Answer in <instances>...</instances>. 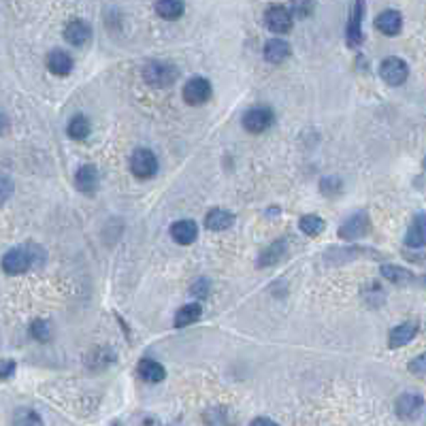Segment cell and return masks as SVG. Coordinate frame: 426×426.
Returning a JSON list of instances; mask_svg holds the SVG:
<instances>
[{
  "label": "cell",
  "instance_id": "1",
  "mask_svg": "<svg viewBox=\"0 0 426 426\" xmlns=\"http://www.w3.org/2000/svg\"><path fill=\"white\" fill-rule=\"evenodd\" d=\"M143 77L154 87H169L173 81H177L179 70L169 62H149L143 70Z\"/></svg>",
  "mask_w": 426,
  "mask_h": 426
},
{
  "label": "cell",
  "instance_id": "2",
  "mask_svg": "<svg viewBox=\"0 0 426 426\" xmlns=\"http://www.w3.org/2000/svg\"><path fill=\"white\" fill-rule=\"evenodd\" d=\"M410 75V68H408V62L397 58V55H390L386 60H382L380 64V77L388 83V85H401L405 83Z\"/></svg>",
  "mask_w": 426,
  "mask_h": 426
},
{
  "label": "cell",
  "instance_id": "3",
  "mask_svg": "<svg viewBox=\"0 0 426 426\" xmlns=\"http://www.w3.org/2000/svg\"><path fill=\"white\" fill-rule=\"evenodd\" d=\"M130 169L132 175L139 179H151L158 171V160L154 156V151L149 149H137L130 158Z\"/></svg>",
  "mask_w": 426,
  "mask_h": 426
},
{
  "label": "cell",
  "instance_id": "4",
  "mask_svg": "<svg viewBox=\"0 0 426 426\" xmlns=\"http://www.w3.org/2000/svg\"><path fill=\"white\" fill-rule=\"evenodd\" d=\"M273 119L275 117H273L271 109H267V107H254V109H250L243 115V128L247 132H252V134H260V132H265V130L271 128Z\"/></svg>",
  "mask_w": 426,
  "mask_h": 426
},
{
  "label": "cell",
  "instance_id": "5",
  "mask_svg": "<svg viewBox=\"0 0 426 426\" xmlns=\"http://www.w3.org/2000/svg\"><path fill=\"white\" fill-rule=\"evenodd\" d=\"M183 98L188 105H205L211 98V83L205 77H192L186 85H183Z\"/></svg>",
  "mask_w": 426,
  "mask_h": 426
},
{
  "label": "cell",
  "instance_id": "6",
  "mask_svg": "<svg viewBox=\"0 0 426 426\" xmlns=\"http://www.w3.org/2000/svg\"><path fill=\"white\" fill-rule=\"evenodd\" d=\"M30 265H32V258L23 247H13L2 258V269L9 275H21L30 269Z\"/></svg>",
  "mask_w": 426,
  "mask_h": 426
},
{
  "label": "cell",
  "instance_id": "7",
  "mask_svg": "<svg viewBox=\"0 0 426 426\" xmlns=\"http://www.w3.org/2000/svg\"><path fill=\"white\" fill-rule=\"evenodd\" d=\"M265 23L271 32L286 34L292 30V13L286 6H271L265 15Z\"/></svg>",
  "mask_w": 426,
  "mask_h": 426
},
{
  "label": "cell",
  "instance_id": "8",
  "mask_svg": "<svg viewBox=\"0 0 426 426\" xmlns=\"http://www.w3.org/2000/svg\"><path fill=\"white\" fill-rule=\"evenodd\" d=\"M369 230V215L367 213H354L352 218L346 220V224L339 228V237L346 241H354L365 237Z\"/></svg>",
  "mask_w": 426,
  "mask_h": 426
},
{
  "label": "cell",
  "instance_id": "9",
  "mask_svg": "<svg viewBox=\"0 0 426 426\" xmlns=\"http://www.w3.org/2000/svg\"><path fill=\"white\" fill-rule=\"evenodd\" d=\"M363 2L352 4L350 21H348V45L350 47H361L363 45Z\"/></svg>",
  "mask_w": 426,
  "mask_h": 426
},
{
  "label": "cell",
  "instance_id": "10",
  "mask_svg": "<svg viewBox=\"0 0 426 426\" xmlns=\"http://www.w3.org/2000/svg\"><path fill=\"white\" fill-rule=\"evenodd\" d=\"M376 28L386 36H397L403 28V17L399 11H393V9L382 11L376 19Z\"/></svg>",
  "mask_w": 426,
  "mask_h": 426
},
{
  "label": "cell",
  "instance_id": "11",
  "mask_svg": "<svg viewBox=\"0 0 426 426\" xmlns=\"http://www.w3.org/2000/svg\"><path fill=\"white\" fill-rule=\"evenodd\" d=\"M90 36H92V30H90V26H87L85 21H81V19H73V21H68L66 28H64V38H66L70 45H75V47L85 45V43L90 41Z\"/></svg>",
  "mask_w": 426,
  "mask_h": 426
},
{
  "label": "cell",
  "instance_id": "12",
  "mask_svg": "<svg viewBox=\"0 0 426 426\" xmlns=\"http://www.w3.org/2000/svg\"><path fill=\"white\" fill-rule=\"evenodd\" d=\"M171 237L179 245H190L198 237V226L192 220H179L171 226Z\"/></svg>",
  "mask_w": 426,
  "mask_h": 426
},
{
  "label": "cell",
  "instance_id": "13",
  "mask_svg": "<svg viewBox=\"0 0 426 426\" xmlns=\"http://www.w3.org/2000/svg\"><path fill=\"white\" fill-rule=\"evenodd\" d=\"M422 399L418 395H403L399 401H397V414L399 418L403 420H416L422 412Z\"/></svg>",
  "mask_w": 426,
  "mask_h": 426
},
{
  "label": "cell",
  "instance_id": "14",
  "mask_svg": "<svg viewBox=\"0 0 426 426\" xmlns=\"http://www.w3.org/2000/svg\"><path fill=\"white\" fill-rule=\"evenodd\" d=\"M290 45L284 38H271L265 45V60L271 64H282L290 58Z\"/></svg>",
  "mask_w": 426,
  "mask_h": 426
},
{
  "label": "cell",
  "instance_id": "15",
  "mask_svg": "<svg viewBox=\"0 0 426 426\" xmlns=\"http://www.w3.org/2000/svg\"><path fill=\"white\" fill-rule=\"evenodd\" d=\"M47 68L58 77H66L73 70V58L62 49H53L47 55Z\"/></svg>",
  "mask_w": 426,
  "mask_h": 426
},
{
  "label": "cell",
  "instance_id": "16",
  "mask_svg": "<svg viewBox=\"0 0 426 426\" xmlns=\"http://www.w3.org/2000/svg\"><path fill=\"white\" fill-rule=\"evenodd\" d=\"M416 335H418V324H416V322H403V324H399L397 329L390 331V341H388V346H390V348H403V346H408Z\"/></svg>",
  "mask_w": 426,
  "mask_h": 426
},
{
  "label": "cell",
  "instance_id": "17",
  "mask_svg": "<svg viewBox=\"0 0 426 426\" xmlns=\"http://www.w3.org/2000/svg\"><path fill=\"white\" fill-rule=\"evenodd\" d=\"M233 222H235V215L226 209H211L205 215V226L213 233H222V230L230 228Z\"/></svg>",
  "mask_w": 426,
  "mask_h": 426
},
{
  "label": "cell",
  "instance_id": "18",
  "mask_svg": "<svg viewBox=\"0 0 426 426\" xmlns=\"http://www.w3.org/2000/svg\"><path fill=\"white\" fill-rule=\"evenodd\" d=\"M75 186H77L79 192H85V194L94 192L96 186H98V171H96L92 164L81 166V169L77 171V175H75Z\"/></svg>",
  "mask_w": 426,
  "mask_h": 426
},
{
  "label": "cell",
  "instance_id": "19",
  "mask_svg": "<svg viewBox=\"0 0 426 426\" xmlns=\"http://www.w3.org/2000/svg\"><path fill=\"white\" fill-rule=\"evenodd\" d=\"M139 378L143 382H147V384H158V382H162L166 378V371H164V367L160 363L145 358V361L139 363Z\"/></svg>",
  "mask_w": 426,
  "mask_h": 426
},
{
  "label": "cell",
  "instance_id": "20",
  "mask_svg": "<svg viewBox=\"0 0 426 426\" xmlns=\"http://www.w3.org/2000/svg\"><path fill=\"white\" fill-rule=\"evenodd\" d=\"M203 316V307L198 303H190V305H183L177 316H175V326L177 329H183V326H190V324H196Z\"/></svg>",
  "mask_w": 426,
  "mask_h": 426
},
{
  "label": "cell",
  "instance_id": "21",
  "mask_svg": "<svg viewBox=\"0 0 426 426\" xmlns=\"http://www.w3.org/2000/svg\"><path fill=\"white\" fill-rule=\"evenodd\" d=\"M183 9L186 4L181 0H160L156 2V13L162 17V19H179L183 15Z\"/></svg>",
  "mask_w": 426,
  "mask_h": 426
},
{
  "label": "cell",
  "instance_id": "22",
  "mask_svg": "<svg viewBox=\"0 0 426 426\" xmlns=\"http://www.w3.org/2000/svg\"><path fill=\"white\" fill-rule=\"evenodd\" d=\"M90 130H92V126H90V119H87L85 115H73L70 122H68V126H66L68 137H70V139H77V141L85 139V137L90 134Z\"/></svg>",
  "mask_w": 426,
  "mask_h": 426
},
{
  "label": "cell",
  "instance_id": "23",
  "mask_svg": "<svg viewBox=\"0 0 426 426\" xmlns=\"http://www.w3.org/2000/svg\"><path fill=\"white\" fill-rule=\"evenodd\" d=\"M382 275L390 282V284H399V286H405L410 282H414V273L403 269V267H393V265H386L382 267Z\"/></svg>",
  "mask_w": 426,
  "mask_h": 426
},
{
  "label": "cell",
  "instance_id": "24",
  "mask_svg": "<svg viewBox=\"0 0 426 426\" xmlns=\"http://www.w3.org/2000/svg\"><path fill=\"white\" fill-rule=\"evenodd\" d=\"M425 237H426L425 215L420 213V215H418V218L414 220V224L410 226L405 243H408L410 247H422V245H425Z\"/></svg>",
  "mask_w": 426,
  "mask_h": 426
},
{
  "label": "cell",
  "instance_id": "25",
  "mask_svg": "<svg viewBox=\"0 0 426 426\" xmlns=\"http://www.w3.org/2000/svg\"><path fill=\"white\" fill-rule=\"evenodd\" d=\"M284 254H286V245H284V241H277V243H273L267 252H262L258 265H260V267H271V265L279 262V258H282Z\"/></svg>",
  "mask_w": 426,
  "mask_h": 426
},
{
  "label": "cell",
  "instance_id": "26",
  "mask_svg": "<svg viewBox=\"0 0 426 426\" xmlns=\"http://www.w3.org/2000/svg\"><path fill=\"white\" fill-rule=\"evenodd\" d=\"M324 220L320 218V215H305V218H301V224H299V228L305 233V235H309V237H316V235H320L322 230H324Z\"/></svg>",
  "mask_w": 426,
  "mask_h": 426
},
{
  "label": "cell",
  "instance_id": "27",
  "mask_svg": "<svg viewBox=\"0 0 426 426\" xmlns=\"http://www.w3.org/2000/svg\"><path fill=\"white\" fill-rule=\"evenodd\" d=\"M15 426H43V422H41V416L36 412L23 410L15 416Z\"/></svg>",
  "mask_w": 426,
  "mask_h": 426
},
{
  "label": "cell",
  "instance_id": "28",
  "mask_svg": "<svg viewBox=\"0 0 426 426\" xmlns=\"http://www.w3.org/2000/svg\"><path fill=\"white\" fill-rule=\"evenodd\" d=\"M30 333H32V337L38 339V341H47V339H49V326H47L45 320H36V322H32Z\"/></svg>",
  "mask_w": 426,
  "mask_h": 426
},
{
  "label": "cell",
  "instance_id": "29",
  "mask_svg": "<svg viewBox=\"0 0 426 426\" xmlns=\"http://www.w3.org/2000/svg\"><path fill=\"white\" fill-rule=\"evenodd\" d=\"M11 194H13V181L6 175H0V203L9 201Z\"/></svg>",
  "mask_w": 426,
  "mask_h": 426
},
{
  "label": "cell",
  "instance_id": "30",
  "mask_svg": "<svg viewBox=\"0 0 426 426\" xmlns=\"http://www.w3.org/2000/svg\"><path fill=\"white\" fill-rule=\"evenodd\" d=\"M425 363H426L425 356H418L416 361L410 363V371H414V373H418V376H425Z\"/></svg>",
  "mask_w": 426,
  "mask_h": 426
},
{
  "label": "cell",
  "instance_id": "31",
  "mask_svg": "<svg viewBox=\"0 0 426 426\" xmlns=\"http://www.w3.org/2000/svg\"><path fill=\"white\" fill-rule=\"evenodd\" d=\"M13 371H15V363H11V361H4V363H0V380L9 378Z\"/></svg>",
  "mask_w": 426,
  "mask_h": 426
},
{
  "label": "cell",
  "instance_id": "32",
  "mask_svg": "<svg viewBox=\"0 0 426 426\" xmlns=\"http://www.w3.org/2000/svg\"><path fill=\"white\" fill-rule=\"evenodd\" d=\"M250 426H277L273 420H269V418H256V420H252V425Z\"/></svg>",
  "mask_w": 426,
  "mask_h": 426
},
{
  "label": "cell",
  "instance_id": "33",
  "mask_svg": "<svg viewBox=\"0 0 426 426\" xmlns=\"http://www.w3.org/2000/svg\"><path fill=\"white\" fill-rule=\"evenodd\" d=\"M6 128V117L4 115H0V134H2V130Z\"/></svg>",
  "mask_w": 426,
  "mask_h": 426
}]
</instances>
